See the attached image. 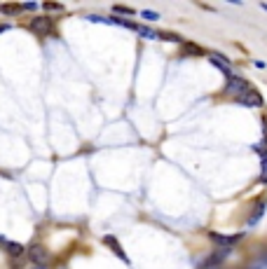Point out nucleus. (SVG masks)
I'll use <instances>...</instances> for the list:
<instances>
[{
    "label": "nucleus",
    "mask_w": 267,
    "mask_h": 269,
    "mask_svg": "<svg viewBox=\"0 0 267 269\" xmlns=\"http://www.w3.org/2000/svg\"><path fill=\"white\" fill-rule=\"evenodd\" d=\"M209 61L214 63L216 68H221L225 75L232 73V70H230V59H228V56H223V54H209Z\"/></svg>",
    "instance_id": "obj_5"
},
{
    "label": "nucleus",
    "mask_w": 267,
    "mask_h": 269,
    "mask_svg": "<svg viewBox=\"0 0 267 269\" xmlns=\"http://www.w3.org/2000/svg\"><path fill=\"white\" fill-rule=\"evenodd\" d=\"M21 9H38V5L35 2H26V5H21Z\"/></svg>",
    "instance_id": "obj_15"
},
{
    "label": "nucleus",
    "mask_w": 267,
    "mask_h": 269,
    "mask_svg": "<svg viewBox=\"0 0 267 269\" xmlns=\"http://www.w3.org/2000/svg\"><path fill=\"white\" fill-rule=\"evenodd\" d=\"M237 101H239L242 106H246V108H263V103H265V101H263V96H260L258 92H253V89H249L246 94H242V96H239Z\"/></svg>",
    "instance_id": "obj_3"
},
{
    "label": "nucleus",
    "mask_w": 267,
    "mask_h": 269,
    "mask_svg": "<svg viewBox=\"0 0 267 269\" xmlns=\"http://www.w3.org/2000/svg\"><path fill=\"white\" fill-rule=\"evenodd\" d=\"M2 246L7 248V253L12 255V258H19V255L23 253V246H21V244H14V241H5Z\"/></svg>",
    "instance_id": "obj_10"
},
{
    "label": "nucleus",
    "mask_w": 267,
    "mask_h": 269,
    "mask_svg": "<svg viewBox=\"0 0 267 269\" xmlns=\"http://www.w3.org/2000/svg\"><path fill=\"white\" fill-rule=\"evenodd\" d=\"M260 7H263V9H265V12H267V2H263V5H260Z\"/></svg>",
    "instance_id": "obj_18"
},
{
    "label": "nucleus",
    "mask_w": 267,
    "mask_h": 269,
    "mask_svg": "<svg viewBox=\"0 0 267 269\" xmlns=\"http://www.w3.org/2000/svg\"><path fill=\"white\" fill-rule=\"evenodd\" d=\"M263 213H265V199H260L258 204H256V211H253V215L249 218V225H251V227L253 225H258V220L263 218Z\"/></svg>",
    "instance_id": "obj_8"
},
{
    "label": "nucleus",
    "mask_w": 267,
    "mask_h": 269,
    "mask_svg": "<svg viewBox=\"0 0 267 269\" xmlns=\"http://www.w3.org/2000/svg\"><path fill=\"white\" fill-rule=\"evenodd\" d=\"M19 5H0V12H5V14H16L19 12Z\"/></svg>",
    "instance_id": "obj_12"
},
{
    "label": "nucleus",
    "mask_w": 267,
    "mask_h": 269,
    "mask_svg": "<svg viewBox=\"0 0 267 269\" xmlns=\"http://www.w3.org/2000/svg\"><path fill=\"white\" fill-rule=\"evenodd\" d=\"M136 33L141 35V38H145V40H157V38H162L157 31L148 28V26H138V23H136Z\"/></svg>",
    "instance_id": "obj_9"
},
{
    "label": "nucleus",
    "mask_w": 267,
    "mask_h": 269,
    "mask_svg": "<svg viewBox=\"0 0 267 269\" xmlns=\"http://www.w3.org/2000/svg\"><path fill=\"white\" fill-rule=\"evenodd\" d=\"M45 9H61V5H54V2H47Z\"/></svg>",
    "instance_id": "obj_16"
},
{
    "label": "nucleus",
    "mask_w": 267,
    "mask_h": 269,
    "mask_svg": "<svg viewBox=\"0 0 267 269\" xmlns=\"http://www.w3.org/2000/svg\"><path fill=\"white\" fill-rule=\"evenodd\" d=\"M225 77H228V85H225V94H228V96H235V99H239L242 94H246L249 89H251V85L246 82L244 77L232 75V73H230V75H225Z\"/></svg>",
    "instance_id": "obj_1"
},
{
    "label": "nucleus",
    "mask_w": 267,
    "mask_h": 269,
    "mask_svg": "<svg viewBox=\"0 0 267 269\" xmlns=\"http://www.w3.org/2000/svg\"><path fill=\"white\" fill-rule=\"evenodd\" d=\"M103 241H106V246H108V248H113V251H115V255H117V258H122V262H124V265H129V258L124 255L122 246L117 244V239H115V237H106V239H103Z\"/></svg>",
    "instance_id": "obj_7"
},
{
    "label": "nucleus",
    "mask_w": 267,
    "mask_h": 269,
    "mask_svg": "<svg viewBox=\"0 0 267 269\" xmlns=\"http://www.w3.org/2000/svg\"><path fill=\"white\" fill-rule=\"evenodd\" d=\"M31 31L38 35H49L52 33V19L49 16H35L31 21Z\"/></svg>",
    "instance_id": "obj_2"
},
{
    "label": "nucleus",
    "mask_w": 267,
    "mask_h": 269,
    "mask_svg": "<svg viewBox=\"0 0 267 269\" xmlns=\"http://www.w3.org/2000/svg\"><path fill=\"white\" fill-rule=\"evenodd\" d=\"M33 269H45V267H40V265H38V267H33Z\"/></svg>",
    "instance_id": "obj_19"
},
{
    "label": "nucleus",
    "mask_w": 267,
    "mask_h": 269,
    "mask_svg": "<svg viewBox=\"0 0 267 269\" xmlns=\"http://www.w3.org/2000/svg\"><path fill=\"white\" fill-rule=\"evenodd\" d=\"M115 12H117V14H136V12H134V9L131 7H124V5H115Z\"/></svg>",
    "instance_id": "obj_13"
},
{
    "label": "nucleus",
    "mask_w": 267,
    "mask_h": 269,
    "mask_svg": "<svg viewBox=\"0 0 267 269\" xmlns=\"http://www.w3.org/2000/svg\"><path fill=\"white\" fill-rule=\"evenodd\" d=\"M209 237H211V241H214L216 246H235V241L239 239V237H228V234H221V232H211Z\"/></svg>",
    "instance_id": "obj_6"
},
{
    "label": "nucleus",
    "mask_w": 267,
    "mask_h": 269,
    "mask_svg": "<svg viewBox=\"0 0 267 269\" xmlns=\"http://www.w3.org/2000/svg\"><path fill=\"white\" fill-rule=\"evenodd\" d=\"M28 255H31V260L33 262H38L40 267H45L47 265V260H49V255H47V251L40 244H33L31 248H28Z\"/></svg>",
    "instance_id": "obj_4"
},
{
    "label": "nucleus",
    "mask_w": 267,
    "mask_h": 269,
    "mask_svg": "<svg viewBox=\"0 0 267 269\" xmlns=\"http://www.w3.org/2000/svg\"><path fill=\"white\" fill-rule=\"evenodd\" d=\"M141 16H143V19H148V21H157V19H160V14H157V12H153V9H143V12H141Z\"/></svg>",
    "instance_id": "obj_11"
},
{
    "label": "nucleus",
    "mask_w": 267,
    "mask_h": 269,
    "mask_svg": "<svg viewBox=\"0 0 267 269\" xmlns=\"http://www.w3.org/2000/svg\"><path fill=\"white\" fill-rule=\"evenodd\" d=\"M260 180L267 183V154H263V173H260Z\"/></svg>",
    "instance_id": "obj_14"
},
{
    "label": "nucleus",
    "mask_w": 267,
    "mask_h": 269,
    "mask_svg": "<svg viewBox=\"0 0 267 269\" xmlns=\"http://www.w3.org/2000/svg\"><path fill=\"white\" fill-rule=\"evenodd\" d=\"M7 28H9L7 23H0V33H5V31H7Z\"/></svg>",
    "instance_id": "obj_17"
},
{
    "label": "nucleus",
    "mask_w": 267,
    "mask_h": 269,
    "mask_svg": "<svg viewBox=\"0 0 267 269\" xmlns=\"http://www.w3.org/2000/svg\"><path fill=\"white\" fill-rule=\"evenodd\" d=\"M253 269H258V267H253Z\"/></svg>",
    "instance_id": "obj_20"
}]
</instances>
